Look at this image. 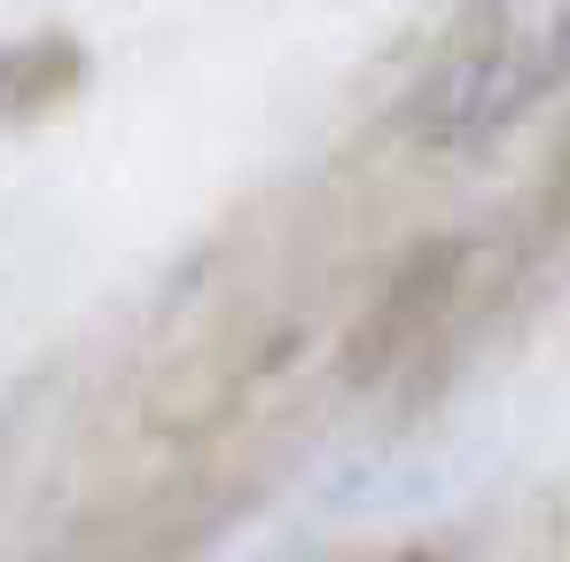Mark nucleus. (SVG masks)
I'll list each match as a JSON object with an SVG mask.
<instances>
[{
  "instance_id": "1",
  "label": "nucleus",
  "mask_w": 570,
  "mask_h": 562,
  "mask_svg": "<svg viewBox=\"0 0 570 562\" xmlns=\"http://www.w3.org/2000/svg\"><path fill=\"white\" fill-rule=\"evenodd\" d=\"M562 63H570V0H500L453 56L438 102L461 126H492L515 102H531Z\"/></svg>"
}]
</instances>
